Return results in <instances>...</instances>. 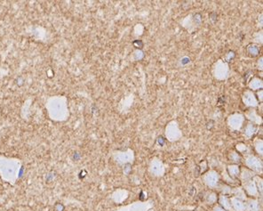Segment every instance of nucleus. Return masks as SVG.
<instances>
[{"label": "nucleus", "instance_id": "nucleus-1", "mask_svg": "<svg viewBox=\"0 0 263 211\" xmlns=\"http://www.w3.org/2000/svg\"><path fill=\"white\" fill-rule=\"evenodd\" d=\"M134 44H138V46H137L136 47H140V48H142V47H143V43H142L141 40H136V41L134 42Z\"/></svg>", "mask_w": 263, "mask_h": 211}, {"label": "nucleus", "instance_id": "nucleus-3", "mask_svg": "<svg viewBox=\"0 0 263 211\" xmlns=\"http://www.w3.org/2000/svg\"><path fill=\"white\" fill-rule=\"evenodd\" d=\"M189 62H190V60H189V58H188V57H185V58H183V59L181 60V63H182L183 65L187 64Z\"/></svg>", "mask_w": 263, "mask_h": 211}, {"label": "nucleus", "instance_id": "nucleus-2", "mask_svg": "<svg viewBox=\"0 0 263 211\" xmlns=\"http://www.w3.org/2000/svg\"><path fill=\"white\" fill-rule=\"evenodd\" d=\"M157 142H158V143H159L161 146H163V144H164V143H165V139H164V137H163V136H159V137H158V139H157Z\"/></svg>", "mask_w": 263, "mask_h": 211}]
</instances>
